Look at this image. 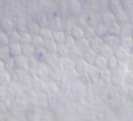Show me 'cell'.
<instances>
[{
  "label": "cell",
  "instance_id": "10",
  "mask_svg": "<svg viewBox=\"0 0 133 121\" xmlns=\"http://www.w3.org/2000/svg\"><path fill=\"white\" fill-rule=\"evenodd\" d=\"M0 28H1V32L7 33V34L15 29L13 22H12L11 20H8V19H4V20L0 21Z\"/></svg>",
  "mask_w": 133,
  "mask_h": 121
},
{
  "label": "cell",
  "instance_id": "54",
  "mask_svg": "<svg viewBox=\"0 0 133 121\" xmlns=\"http://www.w3.org/2000/svg\"><path fill=\"white\" fill-rule=\"evenodd\" d=\"M131 37H132V40H133V25H132V29H131Z\"/></svg>",
  "mask_w": 133,
  "mask_h": 121
},
{
  "label": "cell",
  "instance_id": "26",
  "mask_svg": "<svg viewBox=\"0 0 133 121\" xmlns=\"http://www.w3.org/2000/svg\"><path fill=\"white\" fill-rule=\"evenodd\" d=\"M76 47L79 49L81 51L87 50L88 48H90V41L87 40L85 37H82L79 40H76Z\"/></svg>",
  "mask_w": 133,
  "mask_h": 121
},
{
  "label": "cell",
  "instance_id": "43",
  "mask_svg": "<svg viewBox=\"0 0 133 121\" xmlns=\"http://www.w3.org/2000/svg\"><path fill=\"white\" fill-rule=\"evenodd\" d=\"M26 58H27L28 69H29V70H35V69H36V66H37V64H39V61L34 57V55L29 56V57H26Z\"/></svg>",
  "mask_w": 133,
  "mask_h": 121
},
{
  "label": "cell",
  "instance_id": "48",
  "mask_svg": "<svg viewBox=\"0 0 133 121\" xmlns=\"http://www.w3.org/2000/svg\"><path fill=\"white\" fill-rule=\"evenodd\" d=\"M124 83H127V84H133V70H129V71H127V73L125 75Z\"/></svg>",
  "mask_w": 133,
  "mask_h": 121
},
{
  "label": "cell",
  "instance_id": "32",
  "mask_svg": "<svg viewBox=\"0 0 133 121\" xmlns=\"http://www.w3.org/2000/svg\"><path fill=\"white\" fill-rule=\"evenodd\" d=\"M119 32H120V25L118 22H116V21L108 26V34L119 36Z\"/></svg>",
  "mask_w": 133,
  "mask_h": 121
},
{
  "label": "cell",
  "instance_id": "29",
  "mask_svg": "<svg viewBox=\"0 0 133 121\" xmlns=\"http://www.w3.org/2000/svg\"><path fill=\"white\" fill-rule=\"evenodd\" d=\"M111 72L112 71L109 70L108 68L103 69V70H99V79L102 80V83H110Z\"/></svg>",
  "mask_w": 133,
  "mask_h": 121
},
{
  "label": "cell",
  "instance_id": "22",
  "mask_svg": "<svg viewBox=\"0 0 133 121\" xmlns=\"http://www.w3.org/2000/svg\"><path fill=\"white\" fill-rule=\"evenodd\" d=\"M70 35H71V36H72L75 40L82 39V37H84V28H82V27H79V26L76 25L75 27L71 29Z\"/></svg>",
  "mask_w": 133,
  "mask_h": 121
},
{
  "label": "cell",
  "instance_id": "37",
  "mask_svg": "<svg viewBox=\"0 0 133 121\" xmlns=\"http://www.w3.org/2000/svg\"><path fill=\"white\" fill-rule=\"evenodd\" d=\"M2 62H4V64H5V69H6L8 72L14 71V69H15V65H14V57L8 56V57H6Z\"/></svg>",
  "mask_w": 133,
  "mask_h": 121
},
{
  "label": "cell",
  "instance_id": "17",
  "mask_svg": "<svg viewBox=\"0 0 133 121\" xmlns=\"http://www.w3.org/2000/svg\"><path fill=\"white\" fill-rule=\"evenodd\" d=\"M48 55V53L46 51V49L43 47H39V48H35L34 51V57L36 58L39 62H44L46 61V57Z\"/></svg>",
  "mask_w": 133,
  "mask_h": 121
},
{
  "label": "cell",
  "instance_id": "36",
  "mask_svg": "<svg viewBox=\"0 0 133 121\" xmlns=\"http://www.w3.org/2000/svg\"><path fill=\"white\" fill-rule=\"evenodd\" d=\"M8 42H9V44L20 43V33L15 29H14L13 32L8 33Z\"/></svg>",
  "mask_w": 133,
  "mask_h": 121
},
{
  "label": "cell",
  "instance_id": "34",
  "mask_svg": "<svg viewBox=\"0 0 133 121\" xmlns=\"http://www.w3.org/2000/svg\"><path fill=\"white\" fill-rule=\"evenodd\" d=\"M98 55H101V56H103V57L108 58V57H110V56L113 55V49L111 48V47H109V46H106V44H104V46L102 47L101 49H99Z\"/></svg>",
  "mask_w": 133,
  "mask_h": 121
},
{
  "label": "cell",
  "instance_id": "25",
  "mask_svg": "<svg viewBox=\"0 0 133 121\" xmlns=\"http://www.w3.org/2000/svg\"><path fill=\"white\" fill-rule=\"evenodd\" d=\"M94 65L96 66L98 70L106 69V68H108V66H106V58L97 54V57H96V60H95V62H94Z\"/></svg>",
  "mask_w": 133,
  "mask_h": 121
},
{
  "label": "cell",
  "instance_id": "2",
  "mask_svg": "<svg viewBox=\"0 0 133 121\" xmlns=\"http://www.w3.org/2000/svg\"><path fill=\"white\" fill-rule=\"evenodd\" d=\"M113 55L116 56V58H117L119 62H125V63H126L131 54H130V51L127 50V49H125V48H123V47L119 46L116 49H113Z\"/></svg>",
  "mask_w": 133,
  "mask_h": 121
},
{
  "label": "cell",
  "instance_id": "51",
  "mask_svg": "<svg viewBox=\"0 0 133 121\" xmlns=\"http://www.w3.org/2000/svg\"><path fill=\"white\" fill-rule=\"evenodd\" d=\"M126 64H127V66H129V70H133V55H130Z\"/></svg>",
  "mask_w": 133,
  "mask_h": 121
},
{
  "label": "cell",
  "instance_id": "15",
  "mask_svg": "<svg viewBox=\"0 0 133 121\" xmlns=\"http://www.w3.org/2000/svg\"><path fill=\"white\" fill-rule=\"evenodd\" d=\"M95 32H96V36L103 39V37L108 34V26L102 23L101 21H99V22L96 25V27H95Z\"/></svg>",
  "mask_w": 133,
  "mask_h": 121
},
{
  "label": "cell",
  "instance_id": "24",
  "mask_svg": "<svg viewBox=\"0 0 133 121\" xmlns=\"http://www.w3.org/2000/svg\"><path fill=\"white\" fill-rule=\"evenodd\" d=\"M131 29H132V25L129 22H125L120 25V32H119V36H131Z\"/></svg>",
  "mask_w": 133,
  "mask_h": 121
},
{
  "label": "cell",
  "instance_id": "35",
  "mask_svg": "<svg viewBox=\"0 0 133 121\" xmlns=\"http://www.w3.org/2000/svg\"><path fill=\"white\" fill-rule=\"evenodd\" d=\"M21 48H22V55L25 56V57H29V56H33V55H34L35 48H34V47H33L30 43L23 44V46H21Z\"/></svg>",
  "mask_w": 133,
  "mask_h": 121
},
{
  "label": "cell",
  "instance_id": "21",
  "mask_svg": "<svg viewBox=\"0 0 133 121\" xmlns=\"http://www.w3.org/2000/svg\"><path fill=\"white\" fill-rule=\"evenodd\" d=\"M40 29H41V27H40L39 23L34 22V21H29V22L27 23V32L29 33L30 35H37L40 32Z\"/></svg>",
  "mask_w": 133,
  "mask_h": 121
},
{
  "label": "cell",
  "instance_id": "42",
  "mask_svg": "<svg viewBox=\"0 0 133 121\" xmlns=\"http://www.w3.org/2000/svg\"><path fill=\"white\" fill-rule=\"evenodd\" d=\"M116 71L125 77V75H126L127 71H129V66H127V64L125 63V62H119L118 65H117V68H116Z\"/></svg>",
  "mask_w": 133,
  "mask_h": 121
},
{
  "label": "cell",
  "instance_id": "39",
  "mask_svg": "<svg viewBox=\"0 0 133 121\" xmlns=\"http://www.w3.org/2000/svg\"><path fill=\"white\" fill-rule=\"evenodd\" d=\"M56 54L58 55V57L65 58V57H68L69 49L66 48L64 44H57V50H56Z\"/></svg>",
  "mask_w": 133,
  "mask_h": 121
},
{
  "label": "cell",
  "instance_id": "28",
  "mask_svg": "<svg viewBox=\"0 0 133 121\" xmlns=\"http://www.w3.org/2000/svg\"><path fill=\"white\" fill-rule=\"evenodd\" d=\"M88 14V26L90 27H96V25L99 22V18L95 12H89Z\"/></svg>",
  "mask_w": 133,
  "mask_h": 121
},
{
  "label": "cell",
  "instance_id": "14",
  "mask_svg": "<svg viewBox=\"0 0 133 121\" xmlns=\"http://www.w3.org/2000/svg\"><path fill=\"white\" fill-rule=\"evenodd\" d=\"M115 16H116V22H118L119 25L122 23L127 22V15H126V11H124L123 8H119L115 12Z\"/></svg>",
  "mask_w": 133,
  "mask_h": 121
},
{
  "label": "cell",
  "instance_id": "18",
  "mask_svg": "<svg viewBox=\"0 0 133 121\" xmlns=\"http://www.w3.org/2000/svg\"><path fill=\"white\" fill-rule=\"evenodd\" d=\"M65 36H66V34L62 29L54 30V33H53V40L57 44H63V42H64V40H65Z\"/></svg>",
  "mask_w": 133,
  "mask_h": 121
},
{
  "label": "cell",
  "instance_id": "50",
  "mask_svg": "<svg viewBox=\"0 0 133 121\" xmlns=\"http://www.w3.org/2000/svg\"><path fill=\"white\" fill-rule=\"evenodd\" d=\"M126 15H127V22L133 25V8L126 11Z\"/></svg>",
  "mask_w": 133,
  "mask_h": 121
},
{
  "label": "cell",
  "instance_id": "38",
  "mask_svg": "<svg viewBox=\"0 0 133 121\" xmlns=\"http://www.w3.org/2000/svg\"><path fill=\"white\" fill-rule=\"evenodd\" d=\"M44 40L40 36L39 34L37 35H33L32 36V41H30V44H32L34 48H39V47H43Z\"/></svg>",
  "mask_w": 133,
  "mask_h": 121
},
{
  "label": "cell",
  "instance_id": "45",
  "mask_svg": "<svg viewBox=\"0 0 133 121\" xmlns=\"http://www.w3.org/2000/svg\"><path fill=\"white\" fill-rule=\"evenodd\" d=\"M9 55V47L8 46H0V60L4 61L6 57H8Z\"/></svg>",
  "mask_w": 133,
  "mask_h": 121
},
{
  "label": "cell",
  "instance_id": "1",
  "mask_svg": "<svg viewBox=\"0 0 133 121\" xmlns=\"http://www.w3.org/2000/svg\"><path fill=\"white\" fill-rule=\"evenodd\" d=\"M34 71H35L36 77L40 78L41 80L47 79V78L49 77V73H50V71H49V66L47 65L44 62H39V64H37L36 69H35Z\"/></svg>",
  "mask_w": 133,
  "mask_h": 121
},
{
  "label": "cell",
  "instance_id": "19",
  "mask_svg": "<svg viewBox=\"0 0 133 121\" xmlns=\"http://www.w3.org/2000/svg\"><path fill=\"white\" fill-rule=\"evenodd\" d=\"M74 68H75V61L70 60L69 57L63 58V61H62V70L63 71L70 72V71H74Z\"/></svg>",
  "mask_w": 133,
  "mask_h": 121
},
{
  "label": "cell",
  "instance_id": "23",
  "mask_svg": "<svg viewBox=\"0 0 133 121\" xmlns=\"http://www.w3.org/2000/svg\"><path fill=\"white\" fill-rule=\"evenodd\" d=\"M68 57L72 61H77V60H79V58H82V51L75 46V47H72V48L69 49Z\"/></svg>",
  "mask_w": 133,
  "mask_h": 121
},
{
  "label": "cell",
  "instance_id": "44",
  "mask_svg": "<svg viewBox=\"0 0 133 121\" xmlns=\"http://www.w3.org/2000/svg\"><path fill=\"white\" fill-rule=\"evenodd\" d=\"M63 44H64V46L68 49H70V48H72V47L76 46V40L74 39V37L71 36L70 34H66L65 40H64V42H63Z\"/></svg>",
  "mask_w": 133,
  "mask_h": 121
},
{
  "label": "cell",
  "instance_id": "53",
  "mask_svg": "<svg viewBox=\"0 0 133 121\" xmlns=\"http://www.w3.org/2000/svg\"><path fill=\"white\" fill-rule=\"evenodd\" d=\"M129 51H130V54H131V55H133V42H132V46H131V48L129 49Z\"/></svg>",
  "mask_w": 133,
  "mask_h": 121
},
{
  "label": "cell",
  "instance_id": "12",
  "mask_svg": "<svg viewBox=\"0 0 133 121\" xmlns=\"http://www.w3.org/2000/svg\"><path fill=\"white\" fill-rule=\"evenodd\" d=\"M43 91L47 92L48 94H56L58 92V86L54 80H51V82H48L43 85Z\"/></svg>",
  "mask_w": 133,
  "mask_h": 121
},
{
  "label": "cell",
  "instance_id": "20",
  "mask_svg": "<svg viewBox=\"0 0 133 121\" xmlns=\"http://www.w3.org/2000/svg\"><path fill=\"white\" fill-rule=\"evenodd\" d=\"M9 55L12 57H15V56L19 55H22V48H21V44L20 43H13V44H9Z\"/></svg>",
  "mask_w": 133,
  "mask_h": 121
},
{
  "label": "cell",
  "instance_id": "4",
  "mask_svg": "<svg viewBox=\"0 0 133 121\" xmlns=\"http://www.w3.org/2000/svg\"><path fill=\"white\" fill-rule=\"evenodd\" d=\"M85 77L88 78V80H90L91 83H95L99 79V70L94 65V64H89L87 69V73Z\"/></svg>",
  "mask_w": 133,
  "mask_h": 121
},
{
  "label": "cell",
  "instance_id": "47",
  "mask_svg": "<svg viewBox=\"0 0 133 121\" xmlns=\"http://www.w3.org/2000/svg\"><path fill=\"white\" fill-rule=\"evenodd\" d=\"M0 46H9L8 42V34L1 32L0 33Z\"/></svg>",
  "mask_w": 133,
  "mask_h": 121
},
{
  "label": "cell",
  "instance_id": "33",
  "mask_svg": "<svg viewBox=\"0 0 133 121\" xmlns=\"http://www.w3.org/2000/svg\"><path fill=\"white\" fill-rule=\"evenodd\" d=\"M118 63H119V61L116 58L115 55H112V56H110V57L106 58V66H108V69L109 70H111V71L116 70Z\"/></svg>",
  "mask_w": 133,
  "mask_h": 121
},
{
  "label": "cell",
  "instance_id": "52",
  "mask_svg": "<svg viewBox=\"0 0 133 121\" xmlns=\"http://www.w3.org/2000/svg\"><path fill=\"white\" fill-rule=\"evenodd\" d=\"M4 71H6V69H5V64H4V62L0 60V73L4 72Z\"/></svg>",
  "mask_w": 133,
  "mask_h": 121
},
{
  "label": "cell",
  "instance_id": "16",
  "mask_svg": "<svg viewBox=\"0 0 133 121\" xmlns=\"http://www.w3.org/2000/svg\"><path fill=\"white\" fill-rule=\"evenodd\" d=\"M12 83V75L11 72H8V71H4V72L0 73V85L1 86H8L9 84Z\"/></svg>",
  "mask_w": 133,
  "mask_h": 121
},
{
  "label": "cell",
  "instance_id": "9",
  "mask_svg": "<svg viewBox=\"0 0 133 121\" xmlns=\"http://www.w3.org/2000/svg\"><path fill=\"white\" fill-rule=\"evenodd\" d=\"M124 80H125V77L120 73H118L116 70H113L111 72V77H110V84L112 85H116V86H119V85L124 84Z\"/></svg>",
  "mask_w": 133,
  "mask_h": 121
},
{
  "label": "cell",
  "instance_id": "13",
  "mask_svg": "<svg viewBox=\"0 0 133 121\" xmlns=\"http://www.w3.org/2000/svg\"><path fill=\"white\" fill-rule=\"evenodd\" d=\"M103 46H104V41H103V39H102V37L96 36V37H94L92 40H90V48L94 49L97 54H98L99 49H101Z\"/></svg>",
  "mask_w": 133,
  "mask_h": 121
},
{
  "label": "cell",
  "instance_id": "49",
  "mask_svg": "<svg viewBox=\"0 0 133 121\" xmlns=\"http://www.w3.org/2000/svg\"><path fill=\"white\" fill-rule=\"evenodd\" d=\"M7 89H6V86H1L0 85V103L1 101H4L5 99H6V97H7Z\"/></svg>",
  "mask_w": 133,
  "mask_h": 121
},
{
  "label": "cell",
  "instance_id": "40",
  "mask_svg": "<svg viewBox=\"0 0 133 121\" xmlns=\"http://www.w3.org/2000/svg\"><path fill=\"white\" fill-rule=\"evenodd\" d=\"M84 37L87 40H92L94 37H96V32H95V27H90V26H87L84 28Z\"/></svg>",
  "mask_w": 133,
  "mask_h": 121
},
{
  "label": "cell",
  "instance_id": "3",
  "mask_svg": "<svg viewBox=\"0 0 133 121\" xmlns=\"http://www.w3.org/2000/svg\"><path fill=\"white\" fill-rule=\"evenodd\" d=\"M88 65H89V64L83 60V58H79V60L75 61V68H74V71L78 75V77H84L85 73H87Z\"/></svg>",
  "mask_w": 133,
  "mask_h": 121
},
{
  "label": "cell",
  "instance_id": "6",
  "mask_svg": "<svg viewBox=\"0 0 133 121\" xmlns=\"http://www.w3.org/2000/svg\"><path fill=\"white\" fill-rule=\"evenodd\" d=\"M14 65H15V69H16V70L26 71V70L28 69L27 58H26L23 55L15 56V57H14Z\"/></svg>",
  "mask_w": 133,
  "mask_h": 121
},
{
  "label": "cell",
  "instance_id": "55",
  "mask_svg": "<svg viewBox=\"0 0 133 121\" xmlns=\"http://www.w3.org/2000/svg\"><path fill=\"white\" fill-rule=\"evenodd\" d=\"M0 33H1V28H0Z\"/></svg>",
  "mask_w": 133,
  "mask_h": 121
},
{
  "label": "cell",
  "instance_id": "8",
  "mask_svg": "<svg viewBox=\"0 0 133 121\" xmlns=\"http://www.w3.org/2000/svg\"><path fill=\"white\" fill-rule=\"evenodd\" d=\"M96 57H97V53L91 48H88L87 50L82 51V58L87 62L88 64H94Z\"/></svg>",
  "mask_w": 133,
  "mask_h": 121
},
{
  "label": "cell",
  "instance_id": "7",
  "mask_svg": "<svg viewBox=\"0 0 133 121\" xmlns=\"http://www.w3.org/2000/svg\"><path fill=\"white\" fill-rule=\"evenodd\" d=\"M99 21H101L102 23H104V25L109 26L116 21V16L111 11H104L103 13L101 14V16H99Z\"/></svg>",
  "mask_w": 133,
  "mask_h": 121
},
{
  "label": "cell",
  "instance_id": "30",
  "mask_svg": "<svg viewBox=\"0 0 133 121\" xmlns=\"http://www.w3.org/2000/svg\"><path fill=\"white\" fill-rule=\"evenodd\" d=\"M132 42H133V40H132L131 36H123V37L119 36V46L123 47V48H125V49H127V50L131 48Z\"/></svg>",
  "mask_w": 133,
  "mask_h": 121
},
{
  "label": "cell",
  "instance_id": "31",
  "mask_svg": "<svg viewBox=\"0 0 133 121\" xmlns=\"http://www.w3.org/2000/svg\"><path fill=\"white\" fill-rule=\"evenodd\" d=\"M75 26H76V23L74 22V20H71V19H66L64 22L62 23V28H61V29H62L65 34H70L71 29H72Z\"/></svg>",
  "mask_w": 133,
  "mask_h": 121
},
{
  "label": "cell",
  "instance_id": "5",
  "mask_svg": "<svg viewBox=\"0 0 133 121\" xmlns=\"http://www.w3.org/2000/svg\"><path fill=\"white\" fill-rule=\"evenodd\" d=\"M104 44L111 47L112 49H116L117 47H119V36L117 35H111V34H106L103 37Z\"/></svg>",
  "mask_w": 133,
  "mask_h": 121
},
{
  "label": "cell",
  "instance_id": "46",
  "mask_svg": "<svg viewBox=\"0 0 133 121\" xmlns=\"http://www.w3.org/2000/svg\"><path fill=\"white\" fill-rule=\"evenodd\" d=\"M119 4L124 11H129L133 8V0H119Z\"/></svg>",
  "mask_w": 133,
  "mask_h": 121
},
{
  "label": "cell",
  "instance_id": "11",
  "mask_svg": "<svg viewBox=\"0 0 133 121\" xmlns=\"http://www.w3.org/2000/svg\"><path fill=\"white\" fill-rule=\"evenodd\" d=\"M43 48L46 49V51L48 54L51 53H56L57 50V43L54 41L53 39H49V40H44V43H43Z\"/></svg>",
  "mask_w": 133,
  "mask_h": 121
},
{
  "label": "cell",
  "instance_id": "27",
  "mask_svg": "<svg viewBox=\"0 0 133 121\" xmlns=\"http://www.w3.org/2000/svg\"><path fill=\"white\" fill-rule=\"evenodd\" d=\"M53 33L54 30L50 29L48 27H42L39 32V35L42 37L43 40H49V39H53Z\"/></svg>",
  "mask_w": 133,
  "mask_h": 121
},
{
  "label": "cell",
  "instance_id": "41",
  "mask_svg": "<svg viewBox=\"0 0 133 121\" xmlns=\"http://www.w3.org/2000/svg\"><path fill=\"white\" fill-rule=\"evenodd\" d=\"M32 41V35L28 32H22L20 33V44L23 46V44H28Z\"/></svg>",
  "mask_w": 133,
  "mask_h": 121
}]
</instances>
